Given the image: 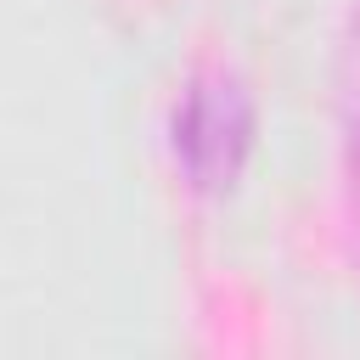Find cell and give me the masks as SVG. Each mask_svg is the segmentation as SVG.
Segmentation results:
<instances>
[{
	"label": "cell",
	"instance_id": "obj_1",
	"mask_svg": "<svg viewBox=\"0 0 360 360\" xmlns=\"http://www.w3.org/2000/svg\"><path fill=\"white\" fill-rule=\"evenodd\" d=\"M259 107L236 68H197L174 107V163L191 191L225 197L253 152Z\"/></svg>",
	"mask_w": 360,
	"mask_h": 360
},
{
	"label": "cell",
	"instance_id": "obj_2",
	"mask_svg": "<svg viewBox=\"0 0 360 360\" xmlns=\"http://www.w3.org/2000/svg\"><path fill=\"white\" fill-rule=\"evenodd\" d=\"M343 208H349V248L360 264V112L349 124V146H343Z\"/></svg>",
	"mask_w": 360,
	"mask_h": 360
}]
</instances>
